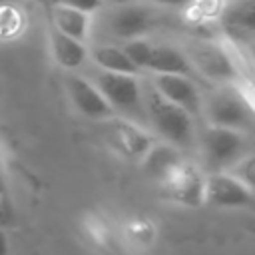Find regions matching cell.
Here are the masks:
<instances>
[{"label":"cell","instance_id":"obj_25","mask_svg":"<svg viewBox=\"0 0 255 255\" xmlns=\"http://www.w3.org/2000/svg\"><path fill=\"white\" fill-rule=\"evenodd\" d=\"M4 211H6V205H4V197H2V191H0V221L4 219Z\"/></svg>","mask_w":255,"mask_h":255},{"label":"cell","instance_id":"obj_13","mask_svg":"<svg viewBox=\"0 0 255 255\" xmlns=\"http://www.w3.org/2000/svg\"><path fill=\"white\" fill-rule=\"evenodd\" d=\"M153 24L151 12L143 6L137 4H122L110 22V28L116 36L126 38V40H133L139 38L141 34H145Z\"/></svg>","mask_w":255,"mask_h":255},{"label":"cell","instance_id":"obj_21","mask_svg":"<svg viewBox=\"0 0 255 255\" xmlns=\"http://www.w3.org/2000/svg\"><path fill=\"white\" fill-rule=\"evenodd\" d=\"M229 175H233L235 179H239L243 185H247L249 189L255 187V157L253 153H247L245 157H241L237 163H233L227 169Z\"/></svg>","mask_w":255,"mask_h":255},{"label":"cell","instance_id":"obj_6","mask_svg":"<svg viewBox=\"0 0 255 255\" xmlns=\"http://www.w3.org/2000/svg\"><path fill=\"white\" fill-rule=\"evenodd\" d=\"M100 124H102V131L110 147L118 151L120 155H124L126 159L139 161L155 141L143 126L131 120H126V118L112 116Z\"/></svg>","mask_w":255,"mask_h":255},{"label":"cell","instance_id":"obj_27","mask_svg":"<svg viewBox=\"0 0 255 255\" xmlns=\"http://www.w3.org/2000/svg\"><path fill=\"white\" fill-rule=\"evenodd\" d=\"M2 185L4 183H2V163H0V191H2Z\"/></svg>","mask_w":255,"mask_h":255},{"label":"cell","instance_id":"obj_20","mask_svg":"<svg viewBox=\"0 0 255 255\" xmlns=\"http://www.w3.org/2000/svg\"><path fill=\"white\" fill-rule=\"evenodd\" d=\"M122 50L126 52V56L129 58V62L141 72V70H147V64H149V56H151V50H153V44L143 40V38H133V40H128Z\"/></svg>","mask_w":255,"mask_h":255},{"label":"cell","instance_id":"obj_3","mask_svg":"<svg viewBox=\"0 0 255 255\" xmlns=\"http://www.w3.org/2000/svg\"><path fill=\"white\" fill-rule=\"evenodd\" d=\"M199 149L207 173L227 171L233 163L251 151V143L245 131L207 126L199 135Z\"/></svg>","mask_w":255,"mask_h":255},{"label":"cell","instance_id":"obj_15","mask_svg":"<svg viewBox=\"0 0 255 255\" xmlns=\"http://www.w3.org/2000/svg\"><path fill=\"white\" fill-rule=\"evenodd\" d=\"M147 70L153 74H177L189 78L193 74V68L185 58V54L171 46H153Z\"/></svg>","mask_w":255,"mask_h":255},{"label":"cell","instance_id":"obj_22","mask_svg":"<svg viewBox=\"0 0 255 255\" xmlns=\"http://www.w3.org/2000/svg\"><path fill=\"white\" fill-rule=\"evenodd\" d=\"M52 4H60V6H68V8H74V10H80V12H86V14H92L94 10L100 8L102 0H52Z\"/></svg>","mask_w":255,"mask_h":255},{"label":"cell","instance_id":"obj_19","mask_svg":"<svg viewBox=\"0 0 255 255\" xmlns=\"http://www.w3.org/2000/svg\"><path fill=\"white\" fill-rule=\"evenodd\" d=\"M126 237L133 245L145 247L155 239V225L145 217H133L126 221Z\"/></svg>","mask_w":255,"mask_h":255},{"label":"cell","instance_id":"obj_17","mask_svg":"<svg viewBox=\"0 0 255 255\" xmlns=\"http://www.w3.org/2000/svg\"><path fill=\"white\" fill-rule=\"evenodd\" d=\"M94 64L102 72H112V74H128V76H137L139 70L129 62L126 52L120 46H98L92 52Z\"/></svg>","mask_w":255,"mask_h":255},{"label":"cell","instance_id":"obj_12","mask_svg":"<svg viewBox=\"0 0 255 255\" xmlns=\"http://www.w3.org/2000/svg\"><path fill=\"white\" fill-rule=\"evenodd\" d=\"M183 159L185 157L181 155V151L175 145L165 143V141H153V145L145 151V155L139 161H141L143 173L151 181L161 183Z\"/></svg>","mask_w":255,"mask_h":255},{"label":"cell","instance_id":"obj_1","mask_svg":"<svg viewBox=\"0 0 255 255\" xmlns=\"http://www.w3.org/2000/svg\"><path fill=\"white\" fill-rule=\"evenodd\" d=\"M143 108H145V120L155 129L157 135L165 143L179 147H189L195 139V124L193 116H189L179 106L167 102L161 98L153 88L145 92L143 96Z\"/></svg>","mask_w":255,"mask_h":255},{"label":"cell","instance_id":"obj_23","mask_svg":"<svg viewBox=\"0 0 255 255\" xmlns=\"http://www.w3.org/2000/svg\"><path fill=\"white\" fill-rule=\"evenodd\" d=\"M149 2L159 4V6H185V4H189L193 0H149Z\"/></svg>","mask_w":255,"mask_h":255},{"label":"cell","instance_id":"obj_4","mask_svg":"<svg viewBox=\"0 0 255 255\" xmlns=\"http://www.w3.org/2000/svg\"><path fill=\"white\" fill-rule=\"evenodd\" d=\"M94 86L100 90L104 100L110 104V108L120 114H124L126 120H131L141 126L145 124V108H143V94L141 86L137 82V76L128 74H112V72H98Z\"/></svg>","mask_w":255,"mask_h":255},{"label":"cell","instance_id":"obj_18","mask_svg":"<svg viewBox=\"0 0 255 255\" xmlns=\"http://www.w3.org/2000/svg\"><path fill=\"white\" fill-rule=\"evenodd\" d=\"M84 231L88 235V239L94 243V245H100V247H106L112 243V227L110 223L98 215V213H90L84 217Z\"/></svg>","mask_w":255,"mask_h":255},{"label":"cell","instance_id":"obj_16","mask_svg":"<svg viewBox=\"0 0 255 255\" xmlns=\"http://www.w3.org/2000/svg\"><path fill=\"white\" fill-rule=\"evenodd\" d=\"M50 44H52L54 60L64 70H78L88 58V50H86L84 42L68 38V36L60 34L54 28H52V34H50Z\"/></svg>","mask_w":255,"mask_h":255},{"label":"cell","instance_id":"obj_24","mask_svg":"<svg viewBox=\"0 0 255 255\" xmlns=\"http://www.w3.org/2000/svg\"><path fill=\"white\" fill-rule=\"evenodd\" d=\"M0 255H8V237L4 229H0Z\"/></svg>","mask_w":255,"mask_h":255},{"label":"cell","instance_id":"obj_26","mask_svg":"<svg viewBox=\"0 0 255 255\" xmlns=\"http://www.w3.org/2000/svg\"><path fill=\"white\" fill-rule=\"evenodd\" d=\"M108 2H112V4H116V6H122V4H128L129 0H108Z\"/></svg>","mask_w":255,"mask_h":255},{"label":"cell","instance_id":"obj_9","mask_svg":"<svg viewBox=\"0 0 255 255\" xmlns=\"http://www.w3.org/2000/svg\"><path fill=\"white\" fill-rule=\"evenodd\" d=\"M203 201L213 207H247L253 201V189L227 171L205 173Z\"/></svg>","mask_w":255,"mask_h":255},{"label":"cell","instance_id":"obj_28","mask_svg":"<svg viewBox=\"0 0 255 255\" xmlns=\"http://www.w3.org/2000/svg\"><path fill=\"white\" fill-rule=\"evenodd\" d=\"M38 2H40V4H46V6H50V2H52V0H38Z\"/></svg>","mask_w":255,"mask_h":255},{"label":"cell","instance_id":"obj_10","mask_svg":"<svg viewBox=\"0 0 255 255\" xmlns=\"http://www.w3.org/2000/svg\"><path fill=\"white\" fill-rule=\"evenodd\" d=\"M153 90L165 98L167 102L179 106L189 116H199L203 110L201 94L195 86V82L189 76H177V74H155L153 76Z\"/></svg>","mask_w":255,"mask_h":255},{"label":"cell","instance_id":"obj_14","mask_svg":"<svg viewBox=\"0 0 255 255\" xmlns=\"http://www.w3.org/2000/svg\"><path fill=\"white\" fill-rule=\"evenodd\" d=\"M50 14H52V24L54 30H58L60 34L74 38L78 42H86L88 34H90V14L68 8V6H60V4H52L50 6Z\"/></svg>","mask_w":255,"mask_h":255},{"label":"cell","instance_id":"obj_7","mask_svg":"<svg viewBox=\"0 0 255 255\" xmlns=\"http://www.w3.org/2000/svg\"><path fill=\"white\" fill-rule=\"evenodd\" d=\"M157 187L165 197L185 207H201L205 203V173L187 159H183L161 183H157Z\"/></svg>","mask_w":255,"mask_h":255},{"label":"cell","instance_id":"obj_2","mask_svg":"<svg viewBox=\"0 0 255 255\" xmlns=\"http://www.w3.org/2000/svg\"><path fill=\"white\" fill-rule=\"evenodd\" d=\"M207 126L229 128L237 131L251 129L253 126V100L239 84H223L213 92L205 104Z\"/></svg>","mask_w":255,"mask_h":255},{"label":"cell","instance_id":"obj_8","mask_svg":"<svg viewBox=\"0 0 255 255\" xmlns=\"http://www.w3.org/2000/svg\"><path fill=\"white\" fill-rule=\"evenodd\" d=\"M219 22L235 48L251 50L255 34V0H227L219 8Z\"/></svg>","mask_w":255,"mask_h":255},{"label":"cell","instance_id":"obj_11","mask_svg":"<svg viewBox=\"0 0 255 255\" xmlns=\"http://www.w3.org/2000/svg\"><path fill=\"white\" fill-rule=\"evenodd\" d=\"M66 86H68V94H70L72 104L76 106V110L82 116H86L90 120H96V122H104V120L116 116L114 110L110 108V104L100 94V90L88 78L70 76Z\"/></svg>","mask_w":255,"mask_h":255},{"label":"cell","instance_id":"obj_5","mask_svg":"<svg viewBox=\"0 0 255 255\" xmlns=\"http://www.w3.org/2000/svg\"><path fill=\"white\" fill-rule=\"evenodd\" d=\"M191 68L203 74L205 78L223 84H237L241 72L235 64V58L217 42H197L189 46L185 54Z\"/></svg>","mask_w":255,"mask_h":255}]
</instances>
